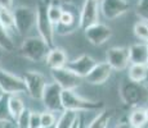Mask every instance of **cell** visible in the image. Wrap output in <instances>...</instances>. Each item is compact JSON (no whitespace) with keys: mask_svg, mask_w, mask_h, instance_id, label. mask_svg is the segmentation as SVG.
Here are the masks:
<instances>
[{"mask_svg":"<svg viewBox=\"0 0 148 128\" xmlns=\"http://www.w3.org/2000/svg\"><path fill=\"white\" fill-rule=\"evenodd\" d=\"M56 115L52 112H44L41 113V128H52L56 126Z\"/></svg>","mask_w":148,"mask_h":128,"instance_id":"31","label":"cell"},{"mask_svg":"<svg viewBox=\"0 0 148 128\" xmlns=\"http://www.w3.org/2000/svg\"><path fill=\"white\" fill-rule=\"evenodd\" d=\"M146 44H147V46H148V42H146Z\"/></svg>","mask_w":148,"mask_h":128,"instance_id":"40","label":"cell"},{"mask_svg":"<svg viewBox=\"0 0 148 128\" xmlns=\"http://www.w3.org/2000/svg\"><path fill=\"white\" fill-rule=\"evenodd\" d=\"M52 128H54V127H52Z\"/></svg>","mask_w":148,"mask_h":128,"instance_id":"43","label":"cell"},{"mask_svg":"<svg viewBox=\"0 0 148 128\" xmlns=\"http://www.w3.org/2000/svg\"><path fill=\"white\" fill-rule=\"evenodd\" d=\"M77 28H80V14H77L76 8L73 5H68L67 9L63 8L61 22L56 27V32L59 35H67L72 33Z\"/></svg>","mask_w":148,"mask_h":128,"instance_id":"10","label":"cell"},{"mask_svg":"<svg viewBox=\"0 0 148 128\" xmlns=\"http://www.w3.org/2000/svg\"><path fill=\"white\" fill-rule=\"evenodd\" d=\"M27 89V93L35 100H41L44 90L47 87L45 77L38 70H28L22 76Z\"/></svg>","mask_w":148,"mask_h":128,"instance_id":"7","label":"cell"},{"mask_svg":"<svg viewBox=\"0 0 148 128\" xmlns=\"http://www.w3.org/2000/svg\"><path fill=\"white\" fill-rule=\"evenodd\" d=\"M17 33L25 36L36 26V10L30 7H17L13 10Z\"/></svg>","mask_w":148,"mask_h":128,"instance_id":"5","label":"cell"},{"mask_svg":"<svg viewBox=\"0 0 148 128\" xmlns=\"http://www.w3.org/2000/svg\"><path fill=\"white\" fill-rule=\"evenodd\" d=\"M119 93L122 102L130 108H142L148 101V90L142 83L132 81H124L120 85Z\"/></svg>","mask_w":148,"mask_h":128,"instance_id":"2","label":"cell"},{"mask_svg":"<svg viewBox=\"0 0 148 128\" xmlns=\"http://www.w3.org/2000/svg\"><path fill=\"white\" fill-rule=\"evenodd\" d=\"M48 5L44 3H39L36 8V28L39 31V36L49 45L52 49L54 47V35H56V27L49 21L47 14Z\"/></svg>","mask_w":148,"mask_h":128,"instance_id":"4","label":"cell"},{"mask_svg":"<svg viewBox=\"0 0 148 128\" xmlns=\"http://www.w3.org/2000/svg\"><path fill=\"white\" fill-rule=\"evenodd\" d=\"M146 118H147V124H148V108L146 109Z\"/></svg>","mask_w":148,"mask_h":128,"instance_id":"38","label":"cell"},{"mask_svg":"<svg viewBox=\"0 0 148 128\" xmlns=\"http://www.w3.org/2000/svg\"><path fill=\"white\" fill-rule=\"evenodd\" d=\"M80 128H86V124H85V122L81 119V122H80Z\"/></svg>","mask_w":148,"mask_h":128,"instance_id":"36","label":"cell"},{"mask_svg":"<svg viewBox=\"0 0 148 128\" xmlns=\"http://www.w3.org/2000/svg\"><path fill=\"white\" fill-rule=\"evenodd\" d=\"M0 62H1V53H0Z\"/></svg>","mask_w":148,"mask_h":128,"instance_id":"39","label":"cell"},{"mask_svg":"<svg viewBox=\"0 0 148 128\" xmlns=\"http://www.w3.org/2000/svg\"><path fill=\"white\" fill-rule=\"evenodd\" d=\"M50 47L40 36H32V37L25 39L22 42L19 53L23 58L32 62H42L47 59Z\"/></svg>","mask_w":148,"mask_h":128,"instance_id":"3","label":"cell"},{"mask_svg":"<svg viewBox=\"0 0 148 128\" xmlns=\"http://www.w3.org/2000/svg\"><path fill=\"white\" fill-rule=\"evenodd\" d=\"M135 13L142 21L148 23V0H139L135 8Z\"/></svg>","mask_w":148,"mask_h":128,"instance_id":"29","label":"cell"},{"mask_svg":"<svg viewBox=\"0 0 148 128\" xmlns=\"http://www.w3.org/2000/svg\"><path fill=\"white\" fill-rule=\"evenodd\" d=\"M97 1H99V0H97Z\"/></svg>","mask_w":148,"mask_h":128,"instance_id":"42","label":"cell"},{"mask_svg":"<svg viewBox=\"0 0 148 128\" xmlns=\"http://www.w3.org/2000/svg\"><path fill=\"white\" fill-rule=\"evenodd\" d=\"M111 73H112V68L108 65L107 62L97 63L92 72L85 77V81L90 85H103L110 78Z\"/></svg>","mask_w":148,"mask_h":128,"instance_id":"16","label":"cell"},{"mask_svg":"<svg viewBox=\"0 0 148 128\" xmlns=\"http://www.w3.org/2000/svg\"><path fill=\"white\" fill-rule=\"evenodd\" d=\"M31 110L25 109L22 112V114L18 116V119L16 121L17 128H30V118H31Z\"/></svg>","mask_w":148,"mask_h":128,"instance_id":"30","label":"cell"},{"mask_svg":"<svg viewBox=\"0 0 148 128\" xmlns=\"http://www.w3.org/2000/svg\"><path fill=\"white\" fill-rule=\"evenodd\" d=\"M0 89L5 95H18L22 92H27L26 85L22 77L7 72L5 69L0 68Z\"/></svg>","mask_w":148,"mask_h":128,"instance_id":"6","label":"cell"},{"mask_svg":"<svg viewBox=\"0 0 148 128\" xmlns=\"http://www.w3.org/2000/svg\"><path fill=\"white\" fill-rule=\"evenodd\" d=\"M0 23L8 31V32H17L16 30V23H14V17L13 12L9 9H4L0 8Z\"/></svg>","mask_w":148,"mask_h":128,"instance_id":"24","label":"cell"},{"mask_svg":"<svg viewBox=\"0 0 148 128\" xmlns=\"http://www.w3.org/2000/svg\"><path fill=\"white\" fill-rule=\"evenodd\" d=\"M12 7H13V0H0V8L10 10Z\"/></svg>","mask_w":148,"mask_h":128,"instance_id":"33","label":"cell"},{"mask_svg":"<svg viewBox=\"0 0 148 128\" xmlns=\"http://www.w3.org/2000/svg\"><path fill=\"white\" fill-rule=\"evenodd\" d=\"M8 100H9V95H4V98L0 100V123H12L13 122L9 114Z\"/></svg>","mask_w":148,"mask_h":128,"instance_id":"27","label":"cell"},{"mask_svg":"<svg viewBox=\"0 0 148 128\" xmlns=\"http://www.w3.org/2000/svg\"><path fill=\"white\" fill-rule=\"evenodd\" d=\"M95 65H97V62L90 55H81V56H79V58L73 59V60L68 62L66 67L70 70H72L73 73H76L79 77L85 78V77L92 72Z\"/></svg>","mask_w":148,"mask_h":128,"instance_id":"15","label":"cell"},{"mask_svg":"<svg viewBox=\"0 0 148 128\" xmlns=\"http://www.w3.org/2000/svg\"><path fill=\"white\" fill-rule=\"evenodd\" d=\"M62 90L56 82H50L47 83V87L42 93L41 101L44 104L45 109L48 112H63V106H62Z\"/></svg>","mask_w":148,"mask_h":128,"instance_id":"8","label":"cell"},{"mask_svg":"<svg viewBox=\"0 0 148 128\" xmlns=\"http://www.w3.org/2000/svg\"><path fill=\"white\" fill-rule=\"evenodd\" d=\"M80 122H81V118H80V116H79V119H77V121H76V123L72 126V128H80Z\"/></svg>","mask_w":148,"mask_h":128,"instance_id":"35","label":"cell"},{"mask_svg":"<svg viewBox=\"0 0 148 128\" xmlns=\"http://www.w3.org/2000/svg\"><path fill=\"white\" fill-rule=\"evenodd\" d=\"M79 116H80L79 113L70 112V110H63L61 113V115H59V118L57 119L54 128H72V126L79 119Z\"/></svg>","mask_w":148,"mask_h":128,"instance_id":"21","label":"cell"},{"mask_svg":"<svg viewBox=\"0 0 148 128\" xmlns=\"http://www.w3.org/2000/svg\"><path fill=\"white\" fill-rule=\"evenodd\" d=\"M107 63L112 68V70H124L127 68L129 60V49L127 47L115 46L107 50L106 54Z\"/></svg>","mask_w":148,"mask_h":128,"instance_id":"12","label":"cell"},{"mask_svg":"<svg viewBox=\"0 0 148 128\" xmlns=\"http://www.w3.org/2000/svg\"><path fill=\"white\" fill-rule=\"evenodd\" d=\"M126 0H101V13L107 19H115L129 10Z\"/></svg>","mask_w":148,"mask_h":128,"instance_id":"14","label":"cell"},{"mask_svg":"<svg viewBox=\"0 0 148 128\" xmlns=\"http://www.w3.org/2000/svg\"><path fill=\"white\" fill-rule=\"evenodd\" d=\"M129 60L130 64L147 65L148 63V46L146 42L133 44L129 47Z\"/></svg>","mask_w":148,"mask_h":128,"instance_id":"17","label":"cell"},{"mask_svg":"<svg viewBox=\"0 0 148 128\" xmlns=\"http://www.w3.org/2000/svg\"><path fill=\"white\" fill-rule=\"evenodd\" d=\"M4 95H5V93L3 92V90H1V89H0V100H1V99L4 98Z\"/></svg>","mask_w":148,"mask_h":128,"instance_id":"37","label":"cell"},{"mask_svg":"<svg viewBox=\"0 0 148 128\" xmlns=\"http://www.w3.org/2000/svg\"><path fill=\"white\" fill-rule=\"evenodd\" d=\"M30 128H41V113H39V112L31 113Z\"/></svg>","mask_w":148,"mask_h":128,"instance_id":"32","label":"cell"},{"mask_svg":"<svg viewBox=\"0 0 148 128\" xmlns=\"http://www.w3.org/2000/svg\"><path fill=\"white\" fill-rule=\"evenodd\" d=\"M115 110L113 109H103L99 112V114H97V116L90 122L86 126V128H107L110 124L111 119H112Z\"/></svg>","mask_w":148,"mask_h":128,"instance_id":"20","label":"cell"},{"mask_svg":"<svg viewBox=\"0 0 148 128\" xmlns=\"http://www.w3.org/2000/svg\"><path fill=\"white\" fill-rule=\"evenodd\" d=\"M8 108H9V114H10V118H12L13 122H16L17 119H18V116L22 114V112L26 109L23 101H22V99L18 98L17 95H10L9 96Z\"/></svg>","mask_w":148,"mask_h":128,"instance_id":"22","label":"cell"},{"mask_svg":"<svg viewBox=\"0 0 148 128\" xmlns=\"http://www.w3.org/2000/svg\"><path fill=\"white\" fill-rule=\"evenodd\" d=\"M85 31V37L90 44L95 45V46H101V45L106 44L108 40L112 36V30L108 26L103 23H95L90 27H88Z\"/></svg>","mask_w":148,"mask_h":128,"instance_id":"13","label":"cell"},{"mask_svg":"<svg viewBox=\"0 0 148 128\" xmlns=\"http://www.w3.org/2000/svg\"><path fill=\"white\" fill-rule=\"evenodd\" d=\"M134 35L142 41L148 42V23L139 21L134 24Z\"/></svg>","mask_w":148,"mask_h":128,"instance_id":"28","label":"cell"},{"mask_svg":"<svg viewBox=\"0 0 148 128\" xmlns=\"http://www.w3.org/2000/svg\"><path fill=\"white\" fill-rule=\"evenodd\" d=\"M115 128H134L130 124L129 121H121L120 123H117V126H116Z\"/></svg>","mask_w":148,"mask_h":128,"instance_id":"34","label":"cell"},{"mask_svg":"<svg viewBox=\"0 0 148 128\" xmlns=\"http://www.w3.org/2000/svg\"><path fill=\"white\" fill-rule=\"evenodd\" d=\"M52 77L53 81L61 87L62 90H71L75 91L81 85L82 78L79 77L76 73L70 70L67 67L58 68V69H52Z\"/></svg>","mask_w":148,"mask_h":128,"instance_id":"9","label":"cell"},{"mask_svg":"<svg viewBox=\"0 0 148 128\" xmlns=\"http://www.w3.org/2000/svg\"><path fill=\"white\" fill-rule=\"evenodd\" d=\"M62 13H63V7H61L59 4H57V3H54V1L48 4L47 14H48L49 21L53 23L54 27H57V26L59 24V22H61Z\"/></svg>","mask_w":148,"mask_h":128,"instance_id":"25","label":"cell"},{"mask_svg":"<svg viewBox=\"0 0 148 128\" xmlns=\"http://www.w3.org/2000/svg\"><path fill=\"white\" fill-rule=\"evenodd\" d=\"M127 121L130 122V124L134 128H144V126L147 124L146 109H143V108H136V109H134L130 113Z\"/></svg>","mask_w":148,"mask_h":128,"instance_id":"23","label":"cell"},{"mask_svg":"<svg viewBox=\"0 0 148 128\" xmlns=\"http://www.w3.org/2000/svg\"><path fill=\"white\" fill-rule=\"evenodd\" d=\"M62 106L63 110L80 113V112H97L103 110L104 105L102 101H93L89 99H84L75 91L63 90L62 91Z\"/></svg>","mask_w":148,"mask_h":128,"instance_id":"1","label":"cell"},{"mask_svg":"<svg viewBox=\"0 0 148 128\" xmlns=\"http://www.w3.org/2000/svg\"><path fill=\"white\" fill-rule=\"evenodd\" d=\"M0 49L4 51L14 50V42L10 37V33L3 27L1 23H0Z\"/></svg>","mask_w":148,"mask_h":128,"instance_id":"26","label":"cell"},{"mask_svg":"<svg viewBox=\"0 0 148 128\" xmlns=\"http://www.w3.org/2000/svg\"><path fill=\"white\" fill-rule=\"evenodd\" d=\"M147 67H148V63H147Z\"/></svg>","mask_w":148,"mask_h":128,"instance_id":"41","label":"cell"},{"mask_svg":"<svg viewBox=\"0 0 148 128\" xmlns=\"http://www.w3.org/2000/svg\"><path fill=\"white\" fill-rule=\"evenodd\" d=\"M47 64L50 69H58V68L66 67L68 60H67V54L64 53L63 49L61 47H52L47 56Z\"/></svg>","mask_w":148,"mask_h":128,"instance_id":"18","label":"cell"},{"mask_svg":"<svg viewBox=\"0 0 148 128\" xmlns=\"http://www.w3.org/2000/svg\"><path fill=\"white\" fill-rule=\"evenodd\" d=\"M127 77H129V81L142 83L148 78V67L142 64H130Z\"/></svg>","mask_w":148,"mask_h":128,"instance_id":"19","label":"cell"},{"mask_svg":"<svg viewBox=\"0 0 148 128\" xmlns=\"http://www.w3.org/2000/svg\"><path fill=\"white\" fill-rule=\"evenodd\" d=\"M101 4L97 0H85L80 10V28L86 30L90 26L99 23Z\"/></svg>","mask_w":148,"mask_h":128,"instance_id":"11","label":"cell"}]
</instances>
